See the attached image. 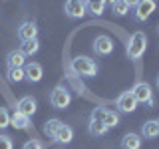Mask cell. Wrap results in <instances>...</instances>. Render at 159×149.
I'll return each mask as SVG.
<instances>
[{
    "instance_id": "1",
    "label": "cell",
    "mask_w": 159,
    "mask_h": 149,
    "mask_svg": "<svg viewBox=\"0 0 159 149\" xmlns=\"http://www.w3.org/2000/svg\"><path fill=\"white\" fill-rule=\"evenodd\" d=\"M147 50V36L141 32V30H137V32H133L131 36H129L127 44H125V54L129 60H139L145 54Z\"/></svg>"
},
{
    "instance_id": "2",
    "label": "cell",
    "mask_w": 159,
    "mask_h": 149,
    "mask_svg": "<svg viewBox=\"0 0 159 149\" xmlns=\"http://www.w3.org/2000/svg\"><path fill=\"white\" fill-rule=\"evenodd\" d=\"M72 70L82 78H93L98 74V64L89 56H76L72 60Z\"/></svg>"
},
{
    "instance_id": "3",
    "label": "cell",
    "mask_w": 159,
    "mask_h": 149,
    "mask_svg": "<svg viewBox=\"0 0 159 149\" xmlns=\"http://www.w3.org/2000/svg\"><path fill=\"white\" fill-rule=\"evenodd\" d=\"M129 92L133 93V97H135L137 103H143V106L147 107H153L155 106V99H153V89L149 86L147 82H135V86H133Z\"/></svg>"
},
{
    "instance_id": "4",
    "label": "cell",
    "mask_w": 159,
    "mask_h": 149,
    "mask_svg": "<svg viewBox=\"0 0 159 149\" xmlns=\"http://www.w3.org/2000/svg\"><path fill=\"white\" fill-rule=\"evenodd\" d=\"M157 4L153 0H139V2H133V20L135 22H145V20L155 12Z\"/></svg>"
},
{
    "instance_id": "5",
    "label": "cell",
    "mask_w": 159,
    "mask_h": 149,
    "mask_svg": "<svg viewBox=\"0 0 159 149\" xmlns=\"http://www.w3.org/2000/svg\"><path fill=\"white\" fill-rule=\"evenodd\" d=\"M70 102H72V93L68 92L64 86H58L52 89V93H50V103H52V107L56 109H64L70 106Z\"/></svg>"
},
{
    "instance_id": "6",
    "label": "cell",
    "mask_w": 159,
    "mask_h": 149,
    "mask_svg": "<svg viewBox=\"0 0 159 149\" xmlns=\"http://www.w3.org/2000/svg\"><path fill=\"white\" fill-rule=\"evenodd\" d=\"M116 107H117V113H133L137 109V102L129 89L127 92H121L116 97Z\"/></svg>"
},
{
    "instance_id": "7",
    "label": "cell",
    "mask_w": 159,
    "mask_h": 149,
    "mask_svg": "<svg viewBox=\"0 0 159 149\" xmlns=\"http://www.w3.org/2000/svg\"><path fill=\"white\" fill-rule=\"evenodd\" d=\"M18 38L20 42H30V40H38V24L34 20H26L18 26Z\"/></svg>"
},
{
    "instance_id": "8",
    "label": "cell",
    "mask_w": 159,
    "mask_h": 149,
    "mask_svg": "<svg viewBox=\"0 0 159 149\" xmlns=\"http://www.w3.org/2000/svg\"><path fill=\"white\" fill-rule=\"evenodd\" d=\"M93 52H96L98 56H109V54L113 52L111 38L106 36V34H99V36H96V40H93Z\"/></svg>"
},
{
    "instance_id": "9",
    "label": "cell",
    "mask_w": 159,
    "mask_h": 149,
    "mask_svg": "<svg viewBox=\"0 0 159 149\" xmlns=\"http://www.w3.org/2000/svg\"><path fill=\"white\" fill-rule=\"evenodd\" d=\"M64 12H66L68 18H82L86 16V2L84 0H68L64 4Z\"/></svg>"
},
{
    "instance_id": "10",
    "label": "cell",
    "mask_w": 159,
    "mask_h": 149,
    "mask_svg": "<svg viewBox=\"0 0 159 149\" xmlns=\"http://www.w3.org/2000/svg\"><path fill=\"white\" fill-rule=\"evenodd\" d=\"M44 78V70L38 62H28L24 66V79H28L30 84H38Z\"/></svg>"
},
{
    "instance_id": "11",
    "label": "cell",
    "mask_w": 159,
    "mask_h": 149,
    "mask_svg": "<svg viewBox=\"0 0 159 149\" xmlns=\"http://www.w3.org/2000/svg\"><path fill=\"white\" fill-rule=\"evenodd\" d=\"M36 107H38V103H36V99H34L32 96L20 97L18 103H16V111H20L22 115H26V117H32L34 113H36Z\"/></svg>"
},
{
    "instance_id": "12",
    "label": "cell",
    "mask_w": 159,
    "mask_h": 149,
    "mask_svg": "<svg viewBox=\"0 0 159 149\" xmlns=\"http://www.w3.org/2000/svg\"><path fill=\"white\" fill-rule=\"evenodd\" d=\"M141 141H143V137L139 133L129 131L121 137V149H141Z\"/></svg>"
},
{
    "instance_id": "13",
    "label": "cell",
    "mask_w": 159,
    "mask_h": 149,
    "mask_svg": "<svg viewBox=\"0 0 159 149\" xmlns=\"http://www.w3.org/2000/svg\"><path fill=\"white\" fill-rule=\"evenodd\" d=\"M6 66L8 68H24L26 66V56L20 50H12L6 56Z\"/></svg>"
},
{
    "instance_id": "14",
    "label": "cell",
    "mask_w": 159,
    "mask_h": 149,
    "mask_svg": "<svg viewBox=\"0 0 159 149\" xmlns=\"http://www.w3.org/2000/svg\"><path fill=\"white\" fill-rule=\"evenodd\" d=\"M74 139V129L70 127V125H66V123H62V127L58 129V133H56V137H54V141H58V143H70Z\"/></svg>"
},
{
    "instance_id": "15",
    "label": "cell",
    "mask_w": 159,
    "mask_h": 149,
    "mask_svg": "<svg viewBox=\"0 0 159 149\" xmlns=\"http://www.w3.org/2000/svg\"><path fill=\"white\" fill-rule=\"evenodd\" d=\"M141 137H143V139H155V137H159V129H157L155 119H149V121L143 123V127H141Z\"/></svg>"
},
{
    "instance_id": "16",
    "label": "cell",
    "mask_w": 159,
    "mask_h": 149,
    "mask_svg": "<svg viewBox=\"0 0 159 149\" xmlns=\"http://www.w3.org/2000/svg\"><path fill=\"white\" fill-rule=\"evenodd\" d=\"M10 125L14 129H28L30 127V117L22 115L20 111H14L12 115H10Z\"/></svg>"
},
{
    "instance_id": "17",
    "label": "cell",
    "mask_w": 159,
    "mask_h": 149,
    "mask_svg": "<svg viewBox=\"0 0 159 149\" xmlns=\"http://www.w3.org/2000/svg\"><path fill=\"white\" fill-rule=\"evenodd\" d=\"M18 50H20V52H22L26 58H32V56H36V54H38V50H40V42H38V40H30V42H22Z\"/></svg>"
},
{
    "instance_id": "18",
    "label": "cell",
    "mask_w": 159,
    "mask_h": 149,
    "mask_svg": "<svg viewBox=\"0 0 159 149\" xmlns=\"http://www.w3.org/2000/svg\"><path fill=\"white\" fill-rule=\"evenodd\" d=\"M131 8H133V2H129V0H116V2H111V12L116 16H123Z\"/></svg>"
},
{
    "instance_id": "19",
    "label": "cell",
    "mask_w": 159,
    "mask_h": 149,
    "mask_svg": "<svg viewBox=\"0 0 159 149\" xmlns=\"http://www.w3.org/2000/svg\"><path fill=\"white\" fill-rule=\"evenodd\" d=\"M88 131L92 137H102L107 133V127L103 125V121H93V119H89L88 121Z\"/></svg>"
},
{
    "instance_id": "20",
    "label": "cell",
    "mask_w": 159,
    "mask_h": 149,
    "mask_svg": "<svg viewBox=\"0 0 159 149\" xmlns=\"http://www.w3.org/2000/svg\"><path fill=\"white\" fill-rule=\"evenodd\" d=\"M106 6L107 2H103V0H92V2H86V12H89L92 16H102Z\"/></svg>"
},
{
    "instance_id": "21",
    "label": "cell",
    "mask_w": 159,
    "mask_h": 149,
    "mask_svg": "<svg viewBox=\"0 0 159 149\" xmlns=\"http://www.w3.org/2000/svg\"><path fill=\"white\" fill-rule=\"evenodd\" d=\"M62 127V121L60 119H56V117H52V119H48L46 123H44V133L54 141V137H56V133H58V129Z\"/></svg>"
},
{
    "instance_id": "22",
    "label": "cell",
    "mask_w": 159,
    "mask_h": 149,
    "mask_svg": "<svg viewBox=\"0 0 159 149\" xmlns=\"http://www.w3.org/2000/svg\"><path fill=\"white\" fill-rule=\"evenodd\" d=\"M103 125H106L107 129L109 127H117L119 125V113L113 111V109H106V115H103Z\"/></svg>"
},
{
    "instance_id": "23",
    "label": "cell",
    "mask_w": 159,
    "mask_h": 149,
    "mask_svg": "<svg viewBox=\"0 0 159 149\" xmlns=\"http://www.w3.org/2000/svg\"><path fill=\"white\" fill-rule=\"evenodd\" d=\"M6 78H8V82H12V84H20L24 79V68H8Z\"/></svg>"
},
{
    "instance_id": "24",
    "label": "cell",
    "mask_w": 159,
    "mask_h": 149,
    "mask_svg": "<svg viewBox=\"0 0 159 149\" xmlns=\"http://www.w3.org/2000/svg\"><path fill=\"white\" fill-rule=\"evenodd\" d=\"M8 125H10V113L6 107L0 106V129H6Z\"/></svg>"
},
{
    "instance_id": "25",
    "label": "cell",
    "mask_w": 159,
    "mask_h": 149,
    "mask_svg": "<svg viewBox=\"0 0 159 149\" xmlns=\"http://www.w3.org/2000/svg\"><path fill=\"white\" fill-rule=\"evenodd\" d=\"M106 109L107 107H93L92 113H89V119H93V121H102L103 115H106Z\"/></svg>"
},
{
    "instance_id": "26",
    "label": "cell",
    "mask_w": 159,
    "mask_h": 149,
    "mask_svg": "<svg viewBox=\"0 0 159 149\" xmlns=\"http://www.w3.org/2000/svg\"><path fill=\"white\" fill-rule=\"evenodd\" d=\"M22 149H44V143L40 141V139H34L32 137V139H28V141L22 145Z\"/></svg>"
},
{
    "instance_id": "27",
    "label": "cell",
    "mask_w": 159,
    "mask_h": 149,
    "mask_svg": "<svg viewBox=\"0 0 159 149\" xmlns=\"http://www.w3.org/2000/svg\"><path fill=\"white\" fill-rule=\"evenodd\" d=\"M0 149H14V141L10 135H0Z\"/></svg>"
},
{
    "instance_id": "28",
    "label": "cell",
    "mask_w": 159,
    "mask_h": 149,
    "mask_svg": "<svg viewBox=\"0 0 159 149\" xmlns=\"http://www.w3.org/2000/svg\"><path fill=\"white\" fill-rule=\"evenodd\" d=\"M155 123H157V129H159V119H155Z\"/></svg>"
},
{
    "instance_id": "29",
    "label": "cell",
    "mask_w": 159,
    "mask_h": 149,
    "mask_svg": "<svg viewBox=\"0 0 159 149\" xmlns=\"http://www.w3.org/2000/svg\"><path fill=\"white\" fill-rule=\"evenodd\" d=\"M157 88H159V76H157Z\"/></svg>"
},
{
    "instance_id": "30",
    "label": "cell",
    "mask_w": 159,
    "mask_h": 149,
    "mask_svg": "<svg viewBox=\"0 0 159 149\" xmlns=\"http://www.w3.org/2000/svg\"><path fill=\"white\" fill-rule=\"evenodd\" d=\"M157 32H159V24H157Z\"/></svg>"
}]
</instances>
